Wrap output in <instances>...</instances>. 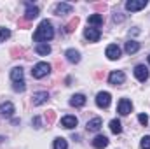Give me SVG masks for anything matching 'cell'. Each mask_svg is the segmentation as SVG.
I'll list each match as a JSON object with an SVG mask.
<instances>
[{"label": "cell", "mask_w": 150, "mask_h": 149, "mask_svg": "<svg viewBox=\"0 0 150 149\" xmlns=\"http://www.w3.org/2000/svg\"><path fill=\"white\" fill-rule=\"evenodd\" d=\"M143 7H147V0H127V2H126V9L131 11V12L140 11V9H143Z\"/></svg>", "instance_id": "obj_6"}, {"label": "cell", "mask_w": 150, "mask_h": 149, "mask_svg": "<svg viewBox=\"0 0 150 149\" xmlns=\"http://www.w3.org/2000/svg\"><path fill=\"white\" fill-rule=\"evenodd\" d=\"M72 11H74V7H72L70 4H65V2L58 4V5H56V9H54V12H56L58 16H63V14H70Z\"/></svg>", "instance_id": "obj_14"}, {"label": "cell", "mask_w": 150, "mask_h": 149, "mask_svg": "<svg viewBox=\"0 0 150 149\" xmlns=\"http://www.w3.org/2000/svg\"><path fill=\"white\" fill-rule=\"evenodd\" d=\"M65 56H67V60H68L70 63H79V62H80V53L75 51V49H68V51L65 53Z\"/></svg>", "instance_id": "obj_18"}, {"label": "cell", "mask_w": 150, "mask_h": 149, "mask_svg": "<svg viewBox=\"0 0 150 149\" xmlns=\"http://www.w3.org/2000/svg\"><path fill=\"white\" fill-rule=\"evenodd\" d=\"M54 117H56V114L52 111H49L47 114H45V121H47V125H52L54 123Z\"/></svg>", "instance_id": "obj_29"}, {"label": "cell", "mask_w": 150, "mask_h": 149, "mask_svg": "<svg viewBox=\"0 0 150 149\" xmlns=\"http://www.w3.org/2000/svg\"><path fill=\"white\" fill-rule=\"evenodd\" d=\"M52 37H54V28H52L51 21H47V19L40 21V25L37 27V30H35V34H33V40L38 42V44H42V42L51 40Z\"/></svg>", "instance_id": "obj_1"}, {"label": "cell", "mask_w": 150, "mask_h": 149, "mask_svg": "<svg viewBox=\"0 0 150 149\" xmlns=\"http://www.w3.org/2000/svg\"><path fill=\"white\" fill-rule=\"evenodd\" d=\"M19 27L28 28V27H30V21H26V19H19Z\"/></svg>", "instance_id": "obj_33"}, {"label": "cell", "mask_w": 150, "mask_h": 149, "mask_svg": "<svg viewBox=\"0 0 150 149\" xmlns=\"http://www.w3.org/2000/svg\"><path fill=\"white\" fill-rule=\"evenodd\" d=\"M131 111H133V104H131V100H127V98H120V102H119V105H117V112H119L120 116H127Z\"/></svg>", "instance_id": "obj_5"}, {"label": "cell", "mask_w": 150, "mask_h": 149, "mask_svg": "<svg viewBox=\"0 0 150 149\" xmlns=\"http://www.w3.org/2000/svg\"><path fill=\"white\" fill-rule=\"evenodd\" d=\"M12 88H14V91H19V93H21V91L26 90V84H25V81H18V82H14Z\"/></svg>", "instance_id": "obj_26"}, {"label": "cell", "mask_w": 150, "mask_h": 149, "mask_svg": "<svg viewBox=\"0 0 150 149\" xmlns=\"http://www.w3.org/2000/svg\"><path fill=\"white\" fill-rule=\"evenodd\" d=\"M49 72H51V65L47 62H38L37 65L33 67V70H32V75L35 79H42V77H45Z\"/></svg>", "instance_id": "obj_2"}, {"label": "cell", "mask_w": 150, "mask_h": 149, "mask_svg": "<svg viewBox=\"0 0 150 149\" xmlns=\"http://www.w3.org/2000/svg\"><path fill=\"white\" fill-rule=\"evenodd\" d=\"M110 102H112V97H110L108 91H100V93L96 95V105H98V107L107 109V107L110 105Z\"/></svg>", "instance_id": "obj_3"}, {"label": "cell", "mask_w": 150, "mask_h": 149, "mask_svg": "<svg viewBox=\"0 0 150 149\" xmlns=\"http://www.w3.org/2000/svg\"><path fill=\"white\" fill-rule=\"evenodd\" d=\"M23 53V49H18V47H14L12 51H11V54H12V58H19L18 54H21Z\"/></svg>", "instance_id": "obj_32"}, {"label": "cell", "mask_w": 150, "mask_h": 149, "mask_svg": "<svg viewBox=\"0 0 150 149\" xmlns=\"http://www.w3.org/2000/svg\"><path fill=\"white\" fill-rule=\"evenodd\" d=\"M47 100H49V93H47V91H37V93H33V97H32L33 105H42V104H45Z\"/></svg>", "instance_id": "obj_10"}, {"label": "cell", "mask_w": 150, "mask_h": 149, "mask_svg": "<svg viewBox=\"0 0 150 149\" xmlns=\"http://www.w3.org/2000/svg\"><path fill=\"white\" fill-rule=\"evenodd\" d=\"M11 79H12L14 82L23 81V69H21V67H14V69L11 70Z\"/></svg>", "instance_id": "obj_21"}, {"label": "cell", "mask_w": 150, "mask_h": 149, "mask_svg": "<svg viewBox=\"0 0 150 149\" xmlns=\"http://www.w3.org/2000/svg\"><path fill=\"white\" fill-rule=\"evenodd\" d=\"M124 81H126V74L120 72V70H113L112 74L108 75V82L112 86H120V84H124Z\"/></svg>", "instance_id": "obj_4"}, {"label": "cell", "mask_w": 150, "mask_h": 149, "mask_svg": "<svg viewBox=\"0 0 150 149\" xmlns=\"http://www.w3.org/2000/svg\"><path fill=\"white\" fill-rule=\"evenodd\" d=\"M134 75H136L138 81L145 82V81L149 79V69H147L145 65H136V67H134Z\"/></svg>", "instance_id": "obj_9"}, {"label": "cell", "mask_w": 150, "mask_h": 149, "mask_svg": "<svg viewBox=\"0 0 150 149\" xmlns=\"http://www.w3.org/2000/svg\"><path fill=\"white\" fill-rule=\"evenodd\" d=\"M77 117L75 116H63L61 117V126L63 128H68V130H72V128H75L77 126Z\"/></svg>", "instance_id": "obj_12"}, {"label": "cell", "mask_w": 150, "mask_h": 149, "mask_svg": "<svg viewBox=\"0 0 150 149\" xmlns=\"http://www.w3.org/2000/svg\"><path fill=\"white\" fill-rule=\"evenodd\" d=\"M70 105H72V107H84V105H86V97H84L82 93L74 95V97L70 98Z\"/></svg>", "instance_id": "obj_15"}, {"label": "cell", "mask_w": 150, "mask_h": 149, "mask_svg": "<svg viewBox=\"0 0 150 149\" xmlns=\"http://www.w3.org/2000/svg\"><path fill=\"white\" fill-rule=\"evenodd\" d=\"M122 19H124V16H120V14H115V16H113V21H115V23H120Z\"/></svg>", "instance_id": "obj_34"}, {"label": "cell", "mask_w": 150, "mask_h": 149, "mask_svg": "<svg viewBox=\"0 0 150 149\" xmlns=\"http://www.w3.org/2000/svg\"><path fill=\"white\" fill-rule=\"evenodd\" d=\"M149 63H150V56H149Z\"/></svg>", "instance_id": "obj_36"}, {"label": "cell", "mask_w": 150, "mask_h": 149, "mask_svg": "<svg viewBox=\"0 0 150 149\" xmlns=\"http://www.w3.org/2000/svg\"><path fill=\"white\" fill-rule=\"evenodd\" d=\"M77 25H79V18H74V19H72V21L65 27V32H67V34H72V32L75 30V27H77Z\"/></svg>", "instance_id": "obj_25"}, {"label": "cell", "mask_w": 150, "mask_h": 149, "mask_svg": "<svg viewBox=\"0 0 150 149\" xmlns=\"http://www.w3.org/2000/svg\"><path fill=\"white\" fill-rule=\"evenodd\" d=\"M93 146L96 149H103L108 146V139L105 137V135H96L94 137V140H93Z\"/></svg>", "instance_id": "obj_17"}, {"label": "cell", "mask_w": 150, "mask_h": 149, "mask_svg": "<svg viewBox=\"0 0 150 149\" xmlns=\"http://www.w3.org/2000/svg\"><path fill=\"white\" fill-rule=\"evenodd\" d=\"M12 114H14V105L11 102H4L0 105V116L2 117H11Z\"/></svg>", "instance_id": "obj_13"}, {"label": "cell", "mask_w": 150, "mask_h": 149, "mask_svg": "<svg viewBox=\"0 0 150 149\" xmlns=\"http://www.w3.org/2000/svg\"><path fill=\"white\" fill-rule=\"evenodd\" d=\"M2 140H4V139H2V137H0V142H2Z\"/></svg>", "instance_id": "obj_35"}, {"label": "cell", "mask_w": 150, "mask_h": 149, "mask_svg": "<svg viewBox=\"0 0 150 149\" xmlns=\"http://www.w3.org/2000/svg\"><path fill=\"white\" fill-rule=\"evenodd\" d=\"M84 37L87 39L89 42H98L100 37H101V32H100L98 28H89V27H87V28L84 30Z\"/></svg>", "instance_id": "obj_7"}, {"label": "cell", "mask_w": 150, "mask_h": 149, "mask_svg": "<svg viewBox=\"0 0 150 149\" xmlns=\"http://www.w3.org/2000/svg\"><path fill=\"white\" fill-rule=\"evenodd\" d=\"M138 121H140L143 126H147V123H149V116H147V114H140V116H138Z\"/></svg>", "instance_id": "obj_30"}, {"label": "cell", "mask_w": 150, "mask_h": 149, "mask_svg": "<svg viewBox=\"0 0 150 149\" xmlns=\"http://www.w3.org/2000/svg\"><path fill=\"white\" fill-rule=\"evenodd\" d=\"M11 37V30L9 28H0V40H7Z\"/></svg>", "instance_id": "obj_27"}, {"label": "cell", "mask_w": 150, "mask_h": 149, "mask_svg": "<svg viewBox=\"0 0 150 149\" xmlns=\"http://www.w3.org/2000/svg\"><path fill=\"white\" fill-rule=\"evenodd\" d=\"M101 125H103V121H101V117H93L91 121H87V130L89 132H98L100 128H101Z\"/></svg>", "instance_id": "obj_16"}, {"label": "cell", "mask_w": 150, "mask_h": 149, "mask_svg": "<svg viewBox=\"0 0 150 149\" xmlns=\"http://www.w3.org/2000/svg\"><path fill=\"white\" fill-rule=\"evenodd\" d=\"M35 51H37V54H40V56H47L51 53V46L47 42H42V44H37Z\"/></svg>", "instance_id": "obj_19"}, {"label": "cell", "mask_w": 150, "mask_h": 149, "mask_svg": "<svg viewBox=\"0 0 150 149\" xmlns=\"http://www.w3.org/2000/svg\"><path fill=\"white\" fill-rule=\"evenodd\" d=\"M105 53H107L108 60H119V58H120V47H119L117 44H110Z\"/></svg>", "instance_id": "obj_11"}, {"label": "cell", "mask_w": 150, "mask_h": 149, "mask_svg": "<svg viewBox=\"0 0 150 149\" xmlns=\"http://www.w3.org/2000/svg\"><path fill=\"white\" fill-rule=\"evenodd\" d=\"M138 49H140V42H136V40L126 42V53H127V54H134Z\"/></svg>", "instance_id": "obj_20"}, {"label": "cell", "mask_w": 150, "mask_h": 149, "mask_svg": "<svg viewBox=\"0 0 150 149\" xmlns=\"http://www.w3.org/2000/svg\"><path fill=\"white\" fill-rule=\"evenodd\" d=\"M32 125H33V128H40L42 121H40V117H38V116H35V117L32 119Z\"/></svg>", "instance_id": "obj_31"}, {"label": "cell", "mask_w": 150, "mask_h": 149, "mask_svg": "<svg viewBox=\"0 0 150 149\" xmlns=\"http://www.w3.org/2000/svg\"><path fill=\"white\" fill-rule=\"evenodd\" d=\"M37 16H38V7H37V5H33V4H30V2H26V12H25V19H26V21H33Z\"/></svg>", "instance_id": "obj_8"}, {"label": "cell", "mask_w": 150, "mask_h": 149, "mask_svg": "<svg viewBox=\"0 0 150 149\" xmlns=\"http://www.w3.org/2000/svg\"><path fill=\"white\" fill-rule=\"evenodd\" d=\"M89 25H94V27L103 25V16H101V14H93V16H89Z\"/></svg>", "instance_id": "obj_23"}, {"label": "cell", "mask_w": 150, "mask_h": 149, "mask_svg": "<svg viewBox=\"0 0 150 149\" xmlns=\"http://www.w3.org/2000/svg\"><path fill=\"white\" fill-rule=\"evenodd\" d=\"M54 149H68L67 140H65V139H61V137H58V139L54 140Z\"/></svg>", "instance_id": "obj_24"}, {"label": "cell", "mask_w": 150, "mask_h": 149, "mask_svg": "<svg viewBox=\"0 0 150 149\" xmlns=\"http://www.w3.org/2000/svg\"><path fill=\"white\" fill-rule=\"evenodd\" d=\"M140 146H142V149H150V135H147V137L142 139Z\"/></svg>", "instance_id": "obj_28"}, {"label": "cell", "mask_w": 150, "mask_h": 149, "mask_svg": "<svg viewBox=\"0 0 150 149\" xmlns=\"http://www.w3.org/2000/svg\"><path fill=\"white\" fill-rule=\"evenodd\" d=\"M110 130H112V133H115V135H119L122 132V125H120L119 119H112L110 121Z\"/></svg>", "instance_id": "obj_22"}]
</instances>
